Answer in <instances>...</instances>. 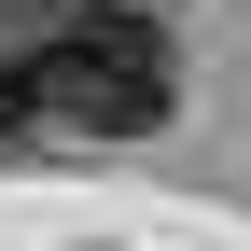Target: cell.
I'll list each match as a JSON object with an SVG mask.
<instances>
[{
    "label": "cell",
    "instance_id": "cell-1",
    "mask_svg": "<svg viewBox=\"0 0 251 251\" xmlns=\"http://www.w3.org/2000/svg\"><path fill=\"white\" fill-rule=\"evenodd\" d=\"M28 98H42V126H84V140H153L181 112V56H168L153 14L84 0V14H56L28 42Z\"/></svg>",
    "mask_w": 251,
    "mask_h": 251
},
{
    "label": "cell",
    "instance_id": "cell-2",
    "mask_svg": "<svg viewBox=\"0 0 251 251\" xmlns=\"http://www.w3.org/2000/svg\"><path fill=\"white\" fill-rule=\"evenodd\" d=\"M28 112H42V98H28V56L0 42V126H28Z\"/></svg>",
    "mask_w": 251,
    "mask_h": 251
}]
</instances>
